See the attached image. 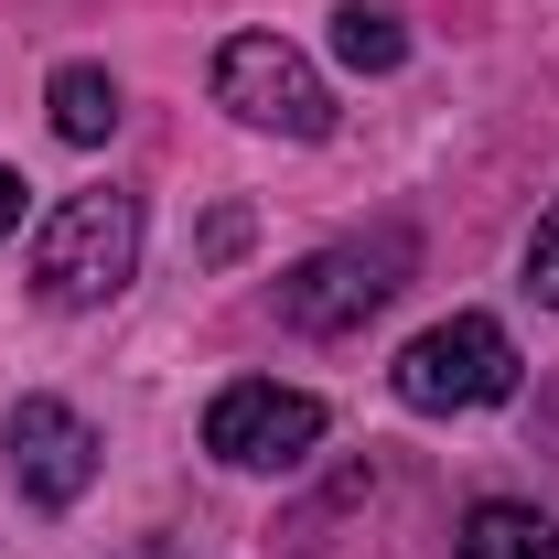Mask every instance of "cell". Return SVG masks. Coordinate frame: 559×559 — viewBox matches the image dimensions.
<instances>
[{
    "label": "cell",
    "mask_w": 559,
    "mask_h": 559,
    "mask_svg": "<svg viewBox=\"0 0 559 559\" xmlns=\"http://www.w3.org/2000/svg\"><path fill=\"white\" fill-rule=\"evenodd\" d=\"M388 388H399L409 409H430V419L495 409V399H516V334H506L495 312H452V323H430V334L388 366Z\"/></svg>",
    "instance_id": "cell-3"
},
{
    "label": "cell",
    "mask_w": 559,
    "mask_h": 559,
    "mask_svg": "<svg viewBox=\"0 0 559 559\" xmlns=\"http://www.w3.org/2000/svg\"><path fill=\"white\" fill-rule=\"evenodd\" d=\"M215 97H226L248 130H280V140H323V130H334V86L312 75L301 44H280V33H226Z\"/></svg>",
    "instance_id": "cell-4"
},
{
    "label": "cell",
    "mask_w": 559,
    "mask_h": 559,
    "mask_svg": "<svg viewBox=\"0 0 559 559\" xmlns=\"http://www.w3.org/2000/svg\"><path fill=\"white\" fill-rule=\"evenodd\" d=\"M130 270H140V194H119V183L66 194V205L44 215V237H33V301H55V312L119 301Z\"/></svg>",
    "instance_id": "cell-1"
},
{
    "label": "cell",
    "mask_w": 559,
    "mask_h": 559,
    "mask_svg": "<svg viewBox=\"0 0 559 559\" xmlns=\"http://www.w3.org/2000/svg\"><path fill=\"white\" fill-rule=\"evenodd\" d=\"M419 270V237L409 226H366L345 248H312L301 270H280V323L290 334H355L366 312H388Z\"/></svg>",
    "instance_id": "cell-2"
},
{
    "label": "cell",
    "mask_w": 559,
    "mask_h": 559,
    "mask_svg": "<svg viewBox=\"0 0 559 559\" xmlns=\"http://www.w3.org/2000/svg\"><path fill=\"white\" fill-rule=\"evenodd\" d=\"M527 290H538V301L559 312V205L538 215V237H527Z\"/></svg>",
    "instance_id": "cell-10"
},
{
    "label": "cell",
    "mask_w": 559,
    "mask_h": 559,
    "mask_svg": "<svg viewBox=\"0 0 559 559\" xmlns=\"http://www.w3.org/2000/svg\"><path fill=\"white\" fill-rule=\"evenodd\" d=\"M130 559H183V549H173V538H162V527H151V538H140V549Z\"/></svg>",
    "instance_id": "cell-12"
},
{
    "label": "cell",
    "mask_w": 559,
    "mask_h": 559,
    "mask_svg": "<svg viewBox=\"0 0 559 559\" xmlns=\"http://www.w3.org/2000/svg\"><path fill=\"white\" fill-rule=\"evenodd\" d=\"M22 226V173H0V237Z\"/></svg>",
    "instance_id": "cell-11"
},
{
    "label": "cell",
    "mask_w": 559,
    "mask_h": 559,
    "mask_svg": "<svg viewBox=\"0 0 559 559\" xmlns=\"http://www.w3.org/2000/svg\"><path fill=\"white\" fill-rule=\"evenodd\" d=\"M44 108H55V140H75V151H97V140L119 130V75H108V66H55V86H44Z\"/></svg>",
    "instance_id": "cell-8"
},
{
    "label": "cell",
    "mask_w": 559,
    "mask_h": 559,
    "mask_svg": "<svg viewBox=\"0 0 559 559\" xmlns=\"http://www.w3.org/2000/svg\"><path fill=\"white\" fill-rule=\"evenodd\" d=\"M0 452H11L22 506H75V495L97 485V430L66 399H22V409L0 419Z\"/></svg>",
    "instance_id": "cell-6"
},
{
    "label": "cell",
    "mask_w": 559,
    "mask_h": 559,
    "mask_svg": "<svg viewBox=\"0 0 559 559\" xmlns=\"http://www.w3.org/2000/svg\"><path fill=\"white\" fill-rule=\"evenodd\" d=\"M312 441H323V399L280 388V377H237V388H215V409H205V452L237 463V474H290Z\"/></svg>",
    "instance_id": "cell-5"
},
{
    "label": "cell",
    "mask_w": 559,
    "mask_h": 559,
    "mask_svg": "<svg viewBox=\"0 0 559 559\" xmlns=\"http://www.w3.org/2000/svg\"><path fill=\"white\" fill-rule=\"evenodd\" d=\"M452 559H559V527L538 506H516V495H485V506H463Z\"/></svg>",
    "instance_id": "cell-7"
},
{
    "label": "cell",
    "mask_w": 559,
    "mask_h": 559,
    "mask_svg": "<svg viewBox=\"0 0 559 559\" xmlns=\"http://www.w3.org/2000/svg\"><path fill=\"white\" fill-rule=\"evenodd\" d=\"M334 55H345L355 75H399L409 66V22H399L388 0H345V11H334Z\"/></svg>",
    "instance_id": "cell-9"
}]
</instances>
